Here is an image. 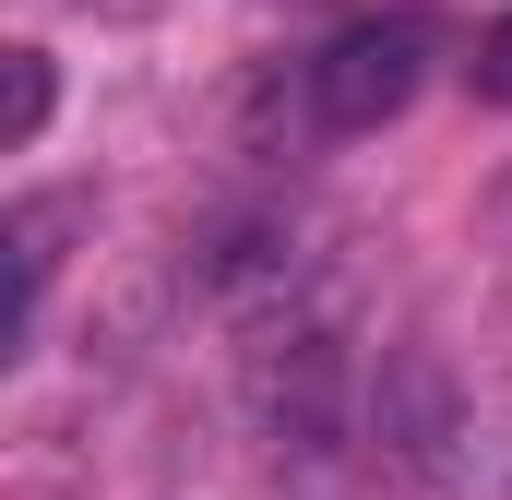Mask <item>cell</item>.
I'll return each mask as SVG.
<instances>
[{
  "label": "cell",
  "instance_id": "obj_1",
  "mask_svg": "<svg viewBox=\"0 0 512 500\" xmlns=\"http://www.w3.org/2000/svg\"><path fill=\"white\" fill-rule=\"evenodd\" d=\"M417 72H429V24H417V12L346 24V36L310 60V108H322V131H382L393 108L417 96Z\"/></svg>",
  "mask_w": 512,
  "mask_h": 500
},
{
  "label": "cell",
  "instance_id": "obj_3",
  "mask_svg": "<svg viewBox=\"0 0 512 500\" xmlns=\"http://www.w3.org/2000/svg\"><path fill=\"white\" fill-rule=\"evenodd\" d=\"M477 96H501V108H512V24L477 48Z\"/></svg>",
  "mask_w": 512,
  "mask_h": 500
},
{
  "label": "cell",
  "instance_id": "obj_2",
  "mask_svg": "<svg viewBox=\"0 0 512 500\" xmlns=\"http://www.w3.org/2000/svg\"><path fill=\"white\" fill-rule=\"evenodd\" d=\"M0 84H12V96H0V143L24 155V143L48 131V108H60V84H48V48H0Z\"/></svg>",
  "mask_w": 512,
  "mask_h": 500
}]
</instances>
